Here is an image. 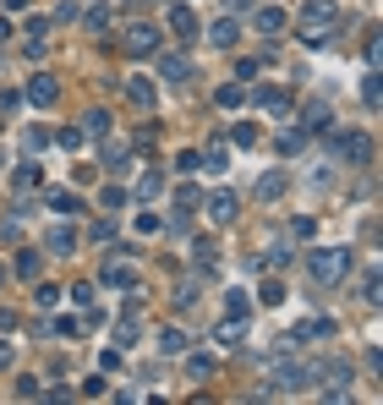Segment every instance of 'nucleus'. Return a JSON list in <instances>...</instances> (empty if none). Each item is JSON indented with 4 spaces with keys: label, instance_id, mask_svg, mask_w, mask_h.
I'll list each match as a JSON object with an SVG mask.
<instances>
[{
    "label": "nucleus",
    "instance_id": "4",
    "mask_svg": "<svg viewBox=\"0 0 383 405\" xmlns=\"http://www.w3.org/2000/svg\"><path fill=\"white\" fill-rule=\"evenodd\" d=\"M22 99H28V104H39V110H50V104L61 99V82L50 77V72H39V77H28V88H22Z\"/></svg>",
    "mask_w": 383,
    "mask_h": 405
},
{
    "label": "nucleus",
    "instance_id": "17",
    "mask_svg": "<svg viewBox=\"0 0 383 405\" xmlns=\"http://www.w3.org/2000/svg\"><path fill=\"white\" fill-rule=\"evenodd\" d=\"M44 246H50L55 257H66V252H77V230H72V225H55V230L44 236Z\"/></svg>",
    "mask_w": 383,
    "mask_h": 405
},
{
    "label": "nucleus",
    "instance_id": "43",
    "mask_svg": "<svg viewBox=\"0 0 383 405\" xmlns=\"http://www.w3.org/2000/svg\"><path fill=\"white\" fill-rule=\"evenodd\" d=\"M17 395H22V400H44V384H39V378H22V389H17Z\"/></svg>",
    "mask_w": 383,
    "mask_h": 405
},
{
    "label": "nucleus",
    "instance_id": "39",
    "mask_svg": "<svg viewBox=\"0 0 383 405\" xmlns=\"http://www.w3.org/2000/svg\"><path fill=\"white\" fill-rule=\"evenodd\" d=\"M137 230H143V236H159V230H164V219H159L153 208H143V214H137Z\"/></svg>",
    "mask_w": 383,
    "mask_h": 405
},
{
    "label": "nucleus",
    "instance_id": "2",
    "mask_svg": "<svg viewBox=\"0 0 383 405\" xmlns=\"http://www.w3.org/2000/svg\"><path fill=\"white\" fill-rule=\"evenodd\" d=\"M351 263H356L351 246H312V252H306V274H312L317 285H340V279L351 274Z\"/></svg>",
    "mask_w": 383,
    "mask_h": 405
},
{
    "label": "nucleus",
    "instance_id": "47",
    "mask_svg": "<svg viewBox=\"0 0 383 405\" xmlns=\"http://www.w3.org/2000/svg\"><path fill=\"white\" fill-rule=\"evenodd\" d=\"M6 6H11V11H22V6H33V0H6Z\"/></svg>",
    "mask_w": 383,
    "mask_h": 405
},
{
    "label": "nucleus",
    "instance_id": "50",
    "mask_svg": "<svg viewBox=\"0 0 383 405\" xmlns=\"http://www.w3.org/2000/svg\"><path fill=\"white\" fill-rule=\"evenodd\" d=\"M0 279H6V268H0Z\"/></svg>",
    "mask_w": 383,
    "mask_h": 405
},
{
    "label": "nucleus",
    "instance_id": "1",
    "mask_svg": "<svg viewBox=\"0 0 383 405\" xmlns=\"http://www.w3.org/2000/svg\"><path fill=\"white\" fill-rule=\"evenodd\" d=\"M312 384H317V362H279V367H268V378H263L257 395L285 400V395H306Z\"/></svg>",
    "mask_w": 383,
    "mask_h": 405
},
{
    "label": "nucleus",
    "instance_id": "15",
    "mask_svg": "<svg viewBox=\"0 0 383 405\" xmlns=\"http://www.w3.org/2000/svg\"><path fill=\"white\" fill-rule=\"evenodd\" d=\"M104 170H110V175H121V170H132V148L110 137V143H104Z\"/></svg>",
    "mask_w": 383,
    "mask_h": 405
},
{
    "label": "nucleus",
    "instance_id": "27",
    "mask_svg": "<svg viewBox=\"0 0 383 405\" xmlns=\"http://www.w3.org/2000/svg\"><path fill=\"white\" fill-rule=\"evenodd\" d=\"M214 104H219V110H235V104H246V88H241V82H225V88L214 93Z\"/></svg>",
    "mask_w": 383,
    "mask_h": 405
},
{
    "label": "nucleus",
    "instance_id": "22",
    "mask_svg": "<svg viewBox=\"0 0 383 405\" xmlns=\"http://www.w3.org/2000/svg\"><path fill=\"white\" fill-rule=\"evenodd\" d=\"M225 313L246 324V318H252V296H246V290H225Z\"/></svg>",
    "mask_w": 383,
    "mask_h": 405
},
{
    "label": "nucleus",
    "instance_id": "42",
    "mask_svg": "<svg viewBox=\"0 0 383 405\" xmlns=\"http://www.w3.org/2000/svg\"><path fill=\"white\" fill-rule=\"evenodd\" d=\"M33 285H39V279H33ZM33 296H39V307H55V302H61V290H55V285H39Z\"/></svg>",
    "mask_w": 383,
    "mask_h": 405
},
{
    "label": "nucleus",
    "instance_id": "23",
    "mask_svg": "<svg viewBox=\"0 0 383 405\" xmlns=\"http://www.w3.org/2000/svg\"><path fill=\"white\" fill-rule=\"evenodd\" d=\"M159 192H164V170H143V175H137V197L148 203V197H159Z\"/></svg>",
    "mask_w": 383,
    "mask_h": 405
},
{
    "label": "nucleus",
    "instance_id": "30",
    "mask_svg": "<svg viewBox=\"0 0 383 405\" xmlns=\"http://www.w3.org/2000/svg\"><path fill=\"white\" fill-rule=\"evenodd\" d=\"M192 170H203V154L197 148H181L175 154V175H192Z\"/></svg>",
    "mask_w": 383,
    "mask_h": 405
},
{
    "label": "nucleus",
    "instance_id": "33",
    "mask_svg": "<svg viewBox=\"0 0 383 405\" xmlns=\"http://www.w3.org/2000/svg\"><path fill=\"white\" fill-rule=\"evenodd\" d=\"M257 302H263V307H279V302H285V285H279V279H263Z\"/></svg>",
    "mask_w": 383,
    "mask_h": 405
},
{
    "label": "nucleus",
    "instance_id": "14",
    "mask_svg": "<svg viewBox=\"0 0 383 405\" xmlns=\"http://www.w3.org/2000/svg\"><path fill=\"white\" fill-rule=\"evenodd\" d=\"M208 39H214L219 50H235V44H241V22H235V17H219V22L208 28Z\"/></svg>",
    "mask_w": 383,
    "mask_h": 405
},
{
    "label": "nucleus",
    "instance_id": "49",
    "mask_svg": "<svg viewBox=\"0 0 383 405\" xmlns=\"http://www.w3.org/2000/svg\"><path fill=\"white\" fill-rule=\"evenodd\" d=\"M0 170H6V148H0Z\"/></svg>",
    "mask_w": 383,
    "mask_h": 405
},
{
    "label": "nucleus",
    "instance_id": "44",
    "mask_svg": "<svg viewBox=\"0 0 383 405\" xmlns=\"http://www.w3.org/2000/svg\"><path fill=\"white\" fill-rule=\"evenodd\" d=\"M82 395H88V400H99V395H104V373H93V378H82Z\"/></svg>",
    "mask_w": 383,
    "mask_h": 405
},
{
    "label": "nucleus",
    "instance_id": "46",
    "mask_svg": "<svg viewBox=\"0 0 383 405\" xmlns=\"http://www.w3.org/2000/svg\"><path fill=\"white\" fill-rule=\"evenodd\" d=\"M0 39H11V22H6V17H0Z\"/></svg>",
    "mask_w": 383,
    "mask_h": 405
},
{
    "label": "nucleus",
    "instance_id": "18",
    "mask_svg": "<svg viewBox=\"0 0 383 405\" xmlns=\"http://www.w3.org/2000/svg\"><path fill=\"white\" fill-rule=\"evenodd\" d=\"M77 17H82V28H88V33H104V28L115 22V11H110V6H88V11H77Z\"/></svg>",
    "mask_w": 383,
    "mask_h": 405
},
{
    "label": "nucleus",
    "instance_id": "13",
    "mask_svg": "<svg viewBox=\"0 0 383 405\" xmlns=\"http://www.w3.org/2000/svg\"><path fill=\"white\" fill-rule=\"evenodd\" d=\"M159 77H164V82H186V77H192V61H186L181 50H175V55L164 50V55H159Z\"/></svg>",
    "mask_w": 383,
    "mask_h": 405
},
{
    "label": "nucleus",
    "instance_id": "20",
    "mask_svg": "<svg viewBox=\"0 0 383 405\" xmlns=\"http://www.w3.org/2000/svg\"><path fill=\"white\" fill-rule=\"evenodd\" d=\"M203 170H208V175H225L230 170V148L225 143H208V148H203Z\"/></svg>",
    "mask_w": 383,
    "mask_h": 405
},
{
    "label": "nucleus",
    "instance_id": "28",
    "mask_svg": "<svg viewBox=\"0 0 383 405\" xmlns=\"http://www.w3.org/2000/svg\"><path fill=\"white\" fill-rule=\"evenodd\" d=\"M208 373H214V356L208 350H192L186 356V378H208Z\"/></svg>",
    "mask_w": 383,
    "mask_h": 405
},
{
    "label": "nucleus",
    "instance_id": "3",
    "mask_svg": "<svg viewBox=\"0 0 383 405\" xmlns=\"http://www.w3.org/2000/svg\"><path fill=\"white\" fill-rule=\"evenodd\" d=\"M340 22V0H302V39L306 44H328Z\"/></svg>",
    "mask_w": 383,
    "mask_h": 405
},
{
    "label": "nucleus",
    "instance_id": "8",
    "mask_svg": "<svg viewBox=\"0 0 383 405\" xmlns=\"http://www.w3.org/2000/svg\"><path fill=\"white\" fill-rule=\"evenodd\" d=\"M291 192V170H268V175H257V203H279Z\"/></svg>",
    "mask_w": 383,
    "mask_h": 405
},
{
    "label": "nucleus",
    "instance_id": "45",
    "mask_svg": "<svg viewBox=\"0 0 383 405\" xmlns=\"http://www.w3.org/2000/svg\"><path fill=\"white\" fill-rule=\"evenodd\" d=\"M11 362H17V350H11V345H6V339H0V373H6V367H11Z\"/></svg>",
    "mask_w": 383,
    "mask_h": 405
},
{
    "label": "nucleus",
    "instance_id": "19",
    "mask_svg": "<svg viewBox=\"0 0 383 405\" xmlns=\"http://www.w3.org/2000/svg\"><path fill=\"white\" fill-rule=\"evenodd\" d=\"M110 126H115V115H110V110H88V121H82V137H110Z\"/></svg>",
    "mask_w": 383,
    "mask_h": 405
},
{
    "label": "nucleus",
    "instance_id": "10",
    "mask_svg": "<svg viewBox=\"0 0 383 405\" xmlns=\"http://www.w3.org/2000/svg\"><path fill=\"white\" fill-rule=\"evenodd\" d=\"M126 99H132L137 110H153V104H159V82L153 77H126Z\"/></svg>",
    "mask_w": 383,
    "mask_h": 405
},
{
    "label": "nucleus",
    "instance_id": "26",
    "mask_svg": "<svg viewBox=\"0 0 383 405\" xmlns=\"http://www.w3.org/2000/svg\"><path fill=\"white\" fill-rule=\"evenodd\" d=\"M50 208H55L61 219H72V214H82V203H77V192H50Z\"/></svg>",
    "mask_w": 383,
    "mask_h": 405
},
{
    "label": "nucleus",
    "instance_id": "48",
    "mask_svg": "<svg viewBox=\"0 0 383 405\" xmlns=\"http://www.w3.org/2000/svg\"><path fill=\"white\" fill-rule=\"evenodd\" d=\"M246 6H252V0H230V11H246Z\"/></svg>",
    "mask_w": 383,
    "mask_h": 405
},
{
    "label": "nucleus",
    "instance_id": "36",
    "mask_svg": "<svg viewBox=\"0 0 383 405\" xmlns=\"http://www.w3.org/2000/svg\"><path fill=\"white\" fill-rule=\"evenodd\" d=\"M192 252H197V268H214V263H219V246L208 241V236H203V241L192 246Z\"/></svg>",
    "mask_w": 383,
    "mask_h": 405
},
{
    "label": "nucleus",
    "instance_id": "37",
    "mask_svg": "<svg viewBox=\"0 0 383 405\" xmlns=\"http://www.w3.org/2000/svg\"><path fill=\"white\" fill-rule=\"evenodd\" d=\"M55 143H61V148H82V143H88V137H82V126H61V132H55Z\"/></svg>",
    "mask_w": 383,
    "mask_h": 405
},
{
    "label": "nucleus",
    "instance_id": "12",
    "mask_svg": "<svg viewBox=\"0 0 383 405\" xmlns=\"http://www.w3.org/2000/svg\"><path fill=\"white\" fill-rule=\"evenodd\" d=\"M104 285H110V290H137V268L115 257V263H104Z\"/></svg>",
    "mask_w": 383,
    "mask_h": 405
},
{
    "label": "nucleus",
    "instance_id": "5",
    "mask_svg": "<svg viewBox=\"0 0 383 405\" xmlns=\"http://www.w3.org/2000/svg\"><path fill=\"white\" fill-rule=\"evenodd\" d=\"M252 104L268 110V115H291V93L274 88V82H257V88H252Z\"/></svg>",
    "mask_w": 383,
    "mask_h": 405
},
{
    "label": "nucleus",
    "instance_id": "9",
    "mask_svg": "<svg viewBox=\"0 0 383 405\" xmlns=\"http://www.w3.org/2000/svg\"><path fill=\"white\" fill-rule=\"evenodd\" d=\"M203 208H208V219H214V225H230L241 203H235V192H208V197H203Z\"/></svg>",
    "mask_w": 383,
    "mask_h": 405
},
{
    "label": "nucleus",
    "instance_id": "34",
    "mask_svg": "<svg viewBox=\"0 0 383 405\" xmlns=\"http://www.w3.org/2000/svg\"><path fill=\"white\" fill-rule=\"evenodd\" d=\"M214 339L219 345H241V318H225V324L214 328Z\"/></svg>",
    "mask_w": 383,
    "mask_h": 405
},
{
    "label": "nucleus",
    "instance_id": "16",
    "mask_svg": "<svg viewBox=\"0 0 383 405\" xmlns=\"http://www.w3.org/2000/svg\"><path fill=\"white\" fill-rule=\"evenodd\" d=\"M11 186L28 197L33 186H44V164H17V175H11Z\"/></svg>",
    "mask_w": 383,
    "mask_h": 405
},
{
    "label": "nucleus",
    "instance_id": "31",
    "mask_svg": "<svg viewBox=\"0 0 383 405\" xmlns=\"http://www.w3.org/2000/svg\"><path fill=\"white\" fill-rule=\"evenodd\" d=\"M121 203H126V186H115V181H110V186L99 192V208H110V214H115Z\"/></svg>",
    "mask_w": 383,
    "mask_h": 405
},
{
    "label": "nucleus",
    "instance_id": "40",
    "mask_svg": "<svg viewBox=\"0 0 383 405\" xmlns=\"http://www.w3.org/2000/svg\"><path fill=\"white\" fill-rule=\"evenodd\" d=\"M175 203H181V208H197V203H203V192L186 181V186H175Z\"/></svg>",
    "mask_w": 383,
    "mask_h": 405
},
{
    "label": "nucleus",
    "instance_id": "6",
    "mask_svg": "<svg viewBox=\"0 0 383 405\" xmlns=\"http://www.w3.org/2000/svg\"><path fill=\"white\" fill-rule=\"evenodd\" d=\"M159 50V28L153 22H132L126 28V55H153Z\"/></svg>",
    "mask_w": 383,
    "mask_h": 405
},
{
    "label": "nucleus",
    "instance_id": "25",
    "mask_svg": "<svg viewBox=\"0 0 383 405\" xmlns=\"http://www.w3.org/2000/svg\"><path fill=\"white\" fill-rule=\"evenodd\" d=\"M159 350L164 356H186V334L181 328H159Z\"/></svg>",
    "mask_w": 383,
    "mask_h": 405
},
{
    "label": "nucleus",
    "instance_id": "21",
    "mask_svg": "<svg viewBox=\"0 0 383 405\" xmlns=\"http://www.w3.org/2000/svg\"><path fill=\"white\" fill-rule=\"evenodd\" d=\"M44 148H50V132H44V126H28V132H22V154H28V159H39Z\"/></svg>",
    "mask_w": 383,
    "mask_h": 405
},
{
    "label": "nucleus",
    "instance_id": "32",
    "mask_svg": "<svg viewBox=\"0 0 383 405\" xmlns=\"http://www.w3.org/2000/svg\"><path fill=\"white\" fill-rule=\"evenodd\" d=\"M17 274H22V279H39V246H28V252L17 257Z\"/></svg>",
    "mask_w": 383,
    "mask_h": 405
},
{
    "label": "nucleus",
    "instance_id": "7",
    "mask_svg": "<svg viewBox=\"0 0 383 405\" xmlns=\"http://www.w3.org/2000/svg\"><path fill=\"white\" fill-rule=\"evenodd\" d=\"M170 6V28H175V39H197V11L186 6V0H164Z\"/></svg>",
    "mask_w": 383,
    "mask_h": 405
},
{
    "label": "nucleus",
    "instance_id": "41",
    "mask_svg": "<svg viewBox=\"0 0 383 405\" xmlns=\"http://www.w3.org/2000/svg\"><path fill=\"white\" fill-rule=\"evenodd\" d=\"M362 302H378V268L362 274Z\"/></svg>",
    "mask_w": 383,
    "mask_h": 405
},
{
    "label": "nucleus",
    "instance_id": "35",
    "mask_svg": "<svg viewBox=\"0 0 383 405\" xmlns=\"http://www.w3.org/2000/svg\"><path fill=\"white\" fill-rule=\"evenodd\" d=\"M362 104H367V110H378V66L362 77Z\"/></svg>",
    "mask_w": 383,
    "mask_h": 405
},
{
    "label": "nucleus",
    "instance_id": "29",
    "mask_svg": "<svg viewBox=\"0 0 383 405\" xmlns=\"http://www.w3.org/2000/svg\"><path fill=\"white\" fill-rule=\"evenodd\" d=\"M306 148V132H296V126H291V132H279V154H285V159H291V154H302Z\"/></svg>",
    "mask_w": 383,
    "mask_h": 405
},
{
    "label": "nucleus",
    "instance_id": "38",
    "mask_svg": "<svg viewBox=\"0 0 383 405\" xmlns=\"http://www.w3.org/2000/svg\"><path fill=\"white\" fill-rule=\"evenodd\" d=\"M263 268H274V274H279V268H291V246H268V257H263Z\"/></svg>",
    "mask_w": 383,
    "mask_h": 405
},
{
    "label": "nucleus",
    "instance_id": "11",
    "mask_svg": "<svg viewBox=\"0 0 383 405\" xmlns=\"http://www.w3.org/2000/svg\"><path fill=\"white\" fill-rule=\"evenodd\" d=\"M252 22H257V33H268V39H274V33H285V22H291V17H285V6H257V11H252Z\"/></svg>",
    "mask_w": 383,
    "mask_h": 405
},
{
    "label": "nucleus",
    "instance_id": "24",
    "mask_svg": "<svg viewBox=\"0 0 383 405\" xmlns=\"http://www.w3.org/2000/svg\"><path fill=\"white\" fill-rule=\"evenodd\" d=\"M257 137H263V132H257L252 121H235V126H230V143H235V148H257Z\"/></svg>",
    "mask_w": 383,
    "mask_h": 405
}]
</instances>
